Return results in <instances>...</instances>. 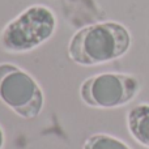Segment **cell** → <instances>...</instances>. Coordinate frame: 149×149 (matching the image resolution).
<instances>
[{"instance_id": "1", "label": "cell", "mask_w": 149, "mask_h": 149, "mask_svg": "<svg viewBox=\"0 0 149 149\" xmlns=\"http://www.w3.org/2000/svg\"><path fill=\"white\" fill-rule=\"evenodd\" d=\"M132 46V36L118 21H102L79 29L67 46L68 58L81 67H97L124 56Z\"/></svg>"}, {"instance_id": "2", "label": "cell", "mask_w": 149, "mask_h": 149, "mask_svg": "<svg viewBox=\"0 0 149 149\" xmlns=\"http://www.w3.org/2000/svg\"><path fill=\"white\" fill-rule=\"evenodd\" d=\"M58 29L55 12L45 4H33L8 21L0 31V47L9 54H25L41 47Z\"/></svg>"}, {"instance_id": "3", "label": "cell", "mask_w": 149, "mask_h": 149, "mask_svg": "<svg viewBox=\"0 0 149 149\" xmlns=\"http://www.w3.org/2000/svg\"><path fill=\"white\" fill-rule=\"evenodd\" d=\"M0 101L22 119H36L45 107V93L28 71L0 63Z\"/></svg>"}, {"instance_id": "4", "label": "cell", "mask_w": 149, "mask_h": 149, "mask_svg": "<svg viewBox=\"0 0 149 149\" xmlns=\"http://www.w3.org/2000/svg\"><path fill=\"white\" fill-rule=\"evenodd\" d=\"M141 89L136 76L120 72H103L89 76L80 85V100L92 109H119L131 103Z\"/></svg>"}, {"instance_id": "5", "label": "cell", "mask_w": 149, "mask_h": 149, "mask_svg": "<svg viewBox=\"0 0 149 149\" xmlns=\"http://www.w3.org/2000/svg\"><path fill=\"white\" fill-rule=\"evenodd\" d=\"M126 123L132 139L149 149V103H139L130 109Z\"/></svg>"}, {"instance_id": "6", "label": "cell", "mask_w": 149, "mask_h": 149, "mask_svg": "<svg viewBox=\"0 0 149 149\" xmlns=\"http://www.w3.org/2000/svg\"><path fill=\"white\" fill-rule=\"evenodd\" d=\"M82 149H132L122 139L109 134H93L85 139Z\"/></svg>"}, {"instance_id": "7", "label": "cell", "mask_w": 149, "mask_h": 149, "mask_svg": "<svg viewBox=\"0 0 149 149\" xmlns=\"http://www.w3.org/2000/svg\"><path fill=\"white\" fill-rule=\"evenodd\" d=\"M5 145V132L3 130V127L0 126V149H4Z\"/></svg>"}]
</instances>
